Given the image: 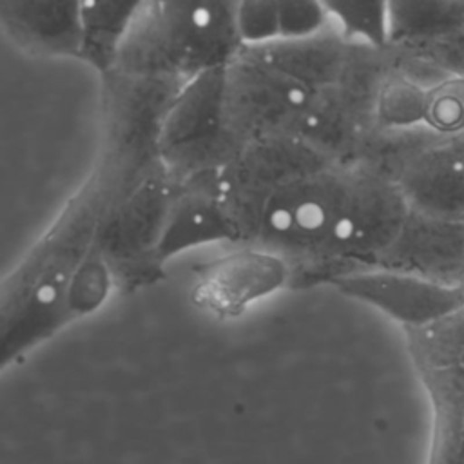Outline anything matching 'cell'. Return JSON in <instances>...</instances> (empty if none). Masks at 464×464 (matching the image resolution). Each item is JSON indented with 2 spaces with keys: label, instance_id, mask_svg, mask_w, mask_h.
<instances>
[{
  "label": "cell",
  "instance_id": "cell-16",
  "mask_svg": "<svg viewBox=\"0 0 464 464\" xmlns=\"http://www.w3.org/2000/svg\"><path fill=\"white\" fill-rule=\"evenodd\" d=\"M464 31V9L450 0H388V47H419Z\"/></svg>",
  "mask_w": 464,
  "mask_h": 464
},
{
  "label": "cell",
  "instance_id": "cell-11",
  "mask_svg": "<svg viewBox=\"0 0 464 464\" xmlns=\"http://www.w3.org/2000/svg\"><path fill=\"white\" fill-rule=\"evenodd\" d=\"M219 170L172 178V196L160 243L163 265L190 248L212 243L237 245L221 192Z\"/></svg>",
  "mask_w": 464,
  "mask_h": 464
},
{
  "label": "cell",
  "instance_id": "cell-21",
  "mask_svg": "<svg viewBox=\"0 0 464 464\" xmlns=\"http://www.w3.org/2000/svg\"><path fill=\"white\" fill-rule=\"evenodd\" d=\"M237 31L243 47L277 42L281 36L276 0H237Z\"/></svg>",
  "mask_w": 464,
  "mask_h": 464
},
{
  "label": "cell",
  "instance_id": "cell-10",
  "mask_svg": "<svg viewBox=\"0 0 464 464\" xmlns=\"http://www.w3.org/2000/svg\"><path fill=\"white\" fill-rule=\"evenodd\" d=\"M382 165L411 212L464 225V154L450 138L415 141Z\"/></svg>",
  "mask_w": 464,
  "mask_h": 464
},
{
  "label": "cell",
  "instance_id": "cell-17",
  "mask_svg": "<svg viewBox=\"0 0 464 464\" xmlns=\"http://www.w3.org/2000/svg\"><path fill=\"white\" fill-rule=\"evenodd\" d=\"M426 91L428 85L397 72L390 65L373 103L377 132L395 134L424 130Z\"/></svg>",
  "mask_w": 464,
  "mask_h": 464
},
{
  "label": "cell",
  "instance_id": "cell-1",
  "mask_svg": "<svg viewBox=\"0 0 464 464\" xmlns=\"http://www.w3.org/2000/svg\"><path fill=\"white\" fill-rule=\"evenodd\" d=\"M107 194L92 170L51 227L0 283V370L71 324L67 297L76 270L96 245Z\"/></svg>",
  "mask_w": 464,
  "mask_h": 464
},
{
  "label": "cell",
  "instance_id": "cell-20",
  "mask_svg": "<svg viewBox=\"0 0 464 464\" xmlns=\"http://www.w3.org/2000/svg\"><path fill=\"white\" fill-rule=\"evenodd\" d=\"M424 130L439 138L464 132V72H448L428 85Z\"/></svg>",
  "mask_w": 464,
  "mask_h": 464
},
{
  "label": "cell",
  "instance_id": "cell-19",
  "mask_svg": "<svg viewBox=\"0 0 464 464\" xmlns=\"http://www.w3.org/2000/svg\"><path fill=\"white\" fill-rule=\"evenodd\" d=\"M114 290H118L114 274L94 245V248L89 252V256L76 270L74 279L71 283L67 297L71 321L74 323L98 312Z\"/></svg>",
  "mask_w": 464,
  "mask_h": 464
},
{
  "label": "cell",
  "instance_id": "cell-23",
  "mask_svg": "<svg viewBox=\"0 0 464 464\" xmlns=\"http://www.w3.org/2000/svg\"><path fill=\"white\" fill-rule=\"evenodd\" d=\"M451 4H455V5H459V7H462L464 9V0H450Z\"/></svg>",
  "mask_w": 464,
  "mask_h": 464
},
{
  "label": "cell",
  "instance_id": "cell-15",
  "mask_svg": "<svg viewBox=\"0 0 464 464\" xmlns=\"http://www.w3.org/2000/svg\"><path fill=\"white\" fill-rule=\"evenodd\" d=\"M145 0H80L82 16V62L102 76L118 58Z\"/></svg>",
  "mask_w": 464,
  "mask_h": 464
},
{
  "label": "cell",
  "instance_id": "cell-9",
  "mask_svg": "<svg viewBox=\"0 0 464 464\" xmlns=\"http://www.w3.org/2000/svg\"><path fill=\"white\" fill-rule=\"evenodd\" d=\"M444 321L404 334L431 404L426 464H464V361L450 353Z\"/></svg>",
  "mask_w": 464,
  "mask_h": 464
},
{
  "label": "cell",
  "instance_id": "cell-3",
  "mask_svg": "<svg viewBox=\"0 0 464 464\" xmlns=\"http://www.w3.org/2000/svg\"><path fill=\"white\" fill-rule=\"evenodd\" d=\"M102 80V149L92 170L111 207L161 167L163 120L183 83L116 69Z\"/></svg>",
  "mask_w": 464,
  "mask_h": 464
},
{
  "label": "cell",
  "instance_id": "cell-6",
  "mask_svg": "<svg viewBox=\"0 0 464 464\" xmlns=\"http://www.w3.org/2000/svg\"><path fill=\"white\" fill-rule=\"evenodd\" d=\"M239 150L225 121V67L183 83L160 134V160L165 170L172 178L219 170Z\"/></svg>",
  "mask_w": 464,
  "mask_h": 464
},
{
  "label": "cell",
  "instance_id": "cell-13",
  "mask_svg": "<svg viewBox=\"0 0 464 464\" xmlns=\"http://www.w3.org/2000/svg\"><path fill=\"white\" fill-rule=\"evenodd\" d=\"M381 266L464 285V225L410 210L401 236Z\"/></svg>",
  "mask_w": 464,
  "mask_h": 464
},
{
  "label": "cell",
  "instance_id": "cell-12",
  "mask_svg": "<svg viewBox=\"0 0 464 464\" xmlns=\"http://www.w3.org/2000/svg\"><path fill=\"white\" fill-rule=\"evenodd\" d=\"M0 24L31 56L82 60L80 0H0Z\"/></svg>",
  "mask_w": 464,
  "mask_h": 464
},
{
  "label": "cell",
  "instance_id": "cell-18",
  "mask_svg": "<svg viewBox=\"0 0 464 464\" xmlns=\"http://www.w3.org/2000/svg\"><path fill=\"white\" fill-rule=\"evenodd\" d=\"M332 25L350 42L388 47V0H321Z\"/></svg>",
  "mask_w": 464,
  "mask_h": 464
},
{
  "label": "cell",
  "instance_id": "cell-8",
  "mask_svg": "<svg viewBox=\"0 0 464 464\" xmlns=\"http://www.w3.org/2000/svg\"><path fill=\"white\" fill-rule=\"evenodd\" d=\"M343 295L377 308L404 330L426 328L464 310V285L386 266L352 270L330 281Z\"/></svg>",
  "mask_w": 464,
  "mask_h": 464
},
{
  "label": "cell",
  "instance_id": "cell-22",
  "mask_svg": "<svg viewBox=\"0 0 464 464\" xmlns=\"http://www.w3.org/2000/svg\"><path fill=\"white\" fill-rule=\"evenodd\" d=\"M279 13V40L312 36L332 25L321 0H276Z\"/></svg>",
  "mask_w": 464,
  "mask_h": 464
},
{
  "label": "cell",
  "instance_id": "cell-7",
  "mask_svg": "<svg viewBox=\"0 0 464 464\" xmlns=\"http://www.w3.org/2000/svg\"><path fill=\"white\" fill-rule=\"evenodd\" d=\"M292 283L294 268L285 256L257 245H234L196 270L190 301L212 317L228 321Z\"/></svg>",
  "mask_w": 464,
  "mask_h": 464
},
{
  "label": "cell",
  "instance_id": "cell-14",
  "mask_svg": "<svg viewBox=\"0 0 464 464\" xmlns=\"http://www.w3.org/2000/svg\"><path fill=\"white\" fill-rule=\"evenodd\" d=\"M353 45L334 25H328L312 36L277 40L246 49L308 87L323 89L343 80Z\"/></svg>",
  "mask_w": 464,
  "mask_h": 464
},
{
  "label": "cell",
  "instance_id": "cell-5",
  "mask_svg": "<svg viewBox=\"0 0 464 464\" xmlns=\"http://www.w3.org/2000/svg\"><path fill=\"white\" fill-rule=\"evenodd\" d=\"M170 196L172 176L161 165L105 210L96 250L109 263L118 290L136 292L163 277L160 243Z\"/></svg>",
  "mask_w": 464,
  "mask_h": 464
},
{
  "label": "cell",
  "instance_id": "cell-2",
  "mask_svg": "<svg viewBox=\"0 0 464 464\" xmlns=\"http://www.w3.org/2000/svg\"><path fill=\"white\" fill-rule=\"evenodd\" d=\"M241 49L237 0H145L112 69L187 83Z\"/></svg>",
  "mask_w": 464,
  "mask_h": 464
},
{
  "label": "cell",
  "instance_id": "cell-4",
  "mask_svg": "<svg viewBox=\"0 0 464 464\" xmlns=\"http://www.w3.org/2000/svg\"><path fill=\"white\" fill-rule=\"evenodd\" d=\"M317 92L319 89L308 87L243 47L225 65L228 132L241 149L270 138L301 140Z\"/></svg>",
  "mask_w": 464,
  "mask_h": 464
}]
</instances>
